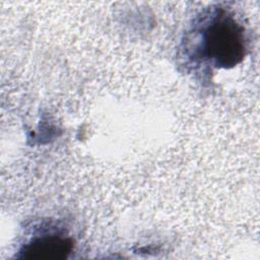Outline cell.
I'll return each instance as SVG.
<instances>
[{"instance_id": "obj_1", "label": "cell", "mask_w": 260, "mask_h": 260, "mask_svg": "<svg viewBox=\"0 0 260 260\" xmlns=\"http://www.w3.org/2000/svg\"><path fill=\"white\" fill-rule=\"evenodd\" d=\"M203 54L217 67L239 64L246 55L244 28L224 11L216 13L204 28Z\"/></svg>"}, {"instance_id": "obj_2", "label": "cell", "mask_w": 260, "mask_h": 260, "mask_svg": "<svg viewBox=\"0 0 260 260\" xmlns=\"http://www.w3.org/2000/svg\"><path fill=\"white\" fill-rule=\"evenodd\" d=\"M72 250V241L60 232H45L34 237L21 251L24 258L59 260L66 258Z\"/></svg>"}]
</instances>
